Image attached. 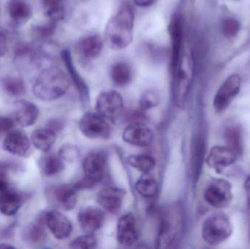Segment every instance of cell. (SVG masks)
<instances>
[{"label":"cell","instance_id":"obj_1","mask_svg":"<svg viewBox=\"0 0 250 249\" xmlns=\"http://www.w3.org/2000/svg\"><path fill=\"white\" fill-rule=\"evenodd\" d=\"M134 21L135 16L132 7L125 4L107 23L105 39L110 48L119 51L132 42Z\"/></svg>","mask_w":250,"mask_h":249},{"label":"cell","instance_id":"obj_2","mask_svg":"<svg viewBox=\"0 0 250 249\" xmlns=\"http://www.w3.org/2000/svg\"><path fill=\"white\" fill-rule=\"evenodd\" d=\"M184 228V216L179 204H170L163 208L160 215L157 246L168 249L179 243Z\"/></svg>","mask_w":250,"mask_h":249},{"label":"cell","instance_id":"obj_3","mask_svg":"<svg viewBox=\"0 0 250 249\" xmlns=\"http://www.w3.org/2000/svg\"><path fill=\"white\" fill-rule=\"evenodd\" d=\"M70 84V79L63 70L51 67L38 76L33 86V92L41 100H55L65 95Z\"/></svg>","mask_w":250,"mask_h":249},{"label":"cell","instance_id":"obj_4","mask_svg":"<svg viewBox=\"0 0 250 249\" xmlns=\"http://www.w3.org/2000/svg\"><path fill=\"white\" fill-rule=\"evenodd\" d=\"M194 76V60L190 51H183L177 68L172 73L173 96L179 107L185 105Z\"/></svg>","mask_w":250,"mask_h":249},{"label":"cell","instance_id":"obj_5","mask_svg":"<svg viewBox=\"0 0 250 249\" xmlns=\"http://www.w3.org/2000/svg\"><path fill=\"white\" fill-rule=\"evenodd\" d=\"M232 232L231 222L229 216L223 212L213 213L203 224V239L211 246L224 242L230 238Z\"/></svg>","mask_w":250,"mask_h":249},{"label":"cell","instance_id":"obj_6","mask_svg":"<svg viewBox=\"0 0 250 249\" xmlns=\"http://www.w3.org/2000/svg\"><path fill=\"white\" fill-rule=\"evenodd\" d=\"M96 112L108 121H115L123 114L124 101L117 91L109 90L101 92L97 98Z\"/></svg>","mask_w":250,"mask_h":249},{"label":"cell","instance_id":"obj_7","mask_svg":"<svg viewBox=\"0 0 250 249\" xmlns=\"http://www.w3.org/2000/svg\"><path fill=\"white\" fill-rule=\"evenodd\" d=\"M77 190L76 186L59 184L48 187L45 196L48 203L63 211L74 209L77 203Z\"/></svg>","mask_w":250,"mask_h":249},{"label":"cell","instance_id":"obj_8","mask_svg":"<svg viewBox=\"0 0 250 249\" xmlns=\"http://www.w3.org/2000/svg\"><path fill=\"white\" fill-rule=\"evenodd\" d=\"M79 129L88 138L107 139L111 135L108 120L97 112L85 114L79 121Z\"/></svg>","mask_w":250,"mask_h":249},{"label":"cell","instance_id":"obj_9","mask_svg":"<svg viewBox=\"0 0 250 249\" xmlns=\"http://www.w3.org/2000/svg\"><path fill=\"white\" fill-rule=\"evenodd\" d=\"M233 198L231 184L227 180H212L204 192V199L211 206L217 209L226 207Z\"/></svg>","mask_w":250,"mask_h":249},{"label":"cell","instance_id":"obj_10","mask_svg":"<svg viewBox=\"0 0 250 249\" xmlns=\"http://www.w3.org/2000/svg\"><path fill=\"white\" fill-rule=\"evenodd\" d=\"M242 86V77L239 74L229 76L220 86L214 98V109L217 113L226 111L239 95Z\"/></svg>","mask_w":250,"mask_h":249},{"label":"cell","instance_id":"obj_11","mask_svg":"<svg viewBox=\"0 0 250 249\" xmlns=\"http://www.w3.org/2000/svg\"><path fill=\"white\" fill-rule=\"evenodd\" d=\"M169 34L171 40L170 69L172 74L177 68L184 51V22L182 16L176 15L172 18L169 24Z\"/></svg>","mask_w":250,"mask_h":249},{"label":"cell","instance_id":"obj_12","mask_svg":"<svg viewBox=\"0 0 250 249\" xmlns=\"http://www.w3.org/2000/svg\"><path fill=\"white\" fill-rule=\"evenodd\" d=\"M106 154L104 152H91L83 162L85 179L91 184L99 182L104 178L106 166Z\"/></svg>","mask_w":250,"mask_h":249},{"label":"cell","instance_id":"obj_13","mask_svg":"<svg viewBox=\"0 0 250 249\" xmlns=\"http://www.w3.org/2000/svg\"><path fill=\"white\" fill-rule=\"evenodd\" d=\"M46 228L58 240H64L71 235L73 225L70 221L57 210H51L44 214Z\"/></svg>","mask_w":250,"mask_h":249},{"label":"cell","instance_id":"obj_14","mask_svg":"<svg viewBox=\"0 0 250 249\" xmlns=\"http://www.w3.org/2000/svg\"><path fill=\"white\" fill-rule=\"evenodd\" d=\"M123 140L125 143L138 147L150 146L154 139V134L149 127L142 123L129 124L123 131Z\"/></svg>","mask_w":250,"mask_h":249},{"label":"cell","instance_id":"obj_15","mask_svg":"<svg viewBox=\"0 0 250 249\" xmlns=\"http://www.w3.org/2000/svg\"><path fill=\"white\" fill-rule=\"evenodd\" d=\"M237 154L228 146H214L207 156V165L216 172H221L223 170L236 162Z\"/></svg>","mask_w":250,"mask_h":249},{"label":"cell","instance_id":"obj_16","mask_svg":"<svg viewBox=\"0 0 250 249\" xmlns=\"http://www.w3.org/2000/svg\"><path fill=\"white\" fill-rule=\"evenodd\" d=\"M117 238L121 245L129 247L138 239L136 222L131 213L121 216L117 223Z\"/></svg>","mask_w":250,"mask_h":249},{"label":"cell","instance_id":"obj_17","mask_svg":"<svg viewBox=\"0 0 250 249\" xmlns=\"http://www.w3.org/2000/svg\"><path fill=\"white\" fill-rule=\"evenodd\" d=\"M3 148L12 154L25 156L29 154L31 142L26 134L20 131H11L3 142Z\"/></svg>","mask_w":250,"mask_h":249},{"label":"cell","instance_id":"obj_18","mask_svg":"<svg viewBox=\"0 0 250 249\" xmlns=\"http://www.w3.org/2000/svg\"><path fill=\"white\" fill-rule=\"evenodd\" d=\"M78 221L81 228L87 233H92L101 229L104 222V215L98 208H83L79 211Z\"/></svg>","mask_w":250,"mask_h":249},{"label":"cell","instance_id":"obj_19","mask_svg":"<svg viewBox=\"0 0 250 249\" xmlns=\"http://www.w3.org/2000/svg\"><path fill=\"white\" fill-rule=\"evenodd\" d=\"M125 192L116 187H105L98 193V202L104 209L110 213L120 210L124 200Z\"/></svg>","mask_w":250,"mask_h":249},{"label":"cell","instance_id":"obj_20","mask_svg":"<svg viewBox=\"0 0 250 249\" xmlns=\"http://www.w3.org/2000/svg\"><path fill=\"white\" fill-rule=\"evenodd\" d=\"M61 54L63 62L68 72L70 78L73 80L75 86L77 89L78 92H79L81 99L83 102L86 103L89 100V89H88L86 82L83 80L80 73L78 72L76 67H75L70 51L68 50H63Z\"/></svg>","mask_w":250,"mask_h":249},{"label":"cell","instance_id":"obj_21","mask_svg":"<svg viewBox=\"0 0 250 249\" xmlns=\"http://www.w3.org/2000/svg\"><path fill=\"white\" fill-rule=\"evenodd\" d=\"M39 116V109L33 102L20 100L16 102L15 118L19 125L30 127L36 122Z\"/></svg>","mask_w":250,"mask_h":249},{"label":"cell","instance_id":"obj_22","mask_svg":"<svg viewBox=\"0 0 250 249\" xmlns=\"http://www.w3.org/2000/svg\"><path fill=\"white\" fill-rule=\"evenodd\" d=\"M23 203L21 195L11 187L0 192V212L4 216H13L19 211Z\"/></svg>","mask_w":250,"mask_h":249},{"label":"cell","instance_id":"obj_23","mask_svg":"<svg viewBox=\"0 0 250 249\" xmlns=\"http://www.w3.org/2000/svg\"><path fill=\"white\" fill-rule=\"evenodd\" d=\"M104 48L102 38L98 35H89L79 41L77 49L79 54L87 59L97 58Z\"/></svg>","mask_w":250,"mask_h":249},{"label":"cell","instance_id":"obj_24","mask_svg":"<svg viewBox=\"0 0 250 249\" xmlns=\"http://www.w3.org/2000/svg\"><path fill=\"white\" fill-rule=\"evenodd\" d=\"M60 155L48 153L40 159L39 166L41 172L45 176H53L60 173L64 169V162Z\"/></svg>","mask_w":250,"mask_h":249},{"label":"cell","instance_id":"obj_25","mask_svg":"<svg viewBox=\"0 0 250 249\" xmlns=\"http://www.w3.org/2000/svg\"><path fill=\"white\" fill-rule=\"evenodd\" d=\"M56 141L55 132L51 129H38L32 134V143L36 149L48 152Z\"/></svg>","mask_w":250,"mask_h":249},{"label":"cell","instance_id":"obj_26","mask_svg":"<svg viewBox=\"0 0 250 249\" xmlns=\"http://www.w3.org/2000/svg\"><path fill=\"white\" fill-rule=\"evenodd\" d=\"M10 17L16 23H26L32 16V10L24 0H10L8 4Z\"/></svg>","mask_w":250,"mask_h":249},{"label":"cell","instance_id":"obj_27","mask_svg":"<svg viewBox=\"0 0 250 249\" xmlns=\"http://www.w3.org/2000/svg\"><path fill=\"white\" fill-rule=\"evenodd\" d=\"M225 138L228 147L231 149L237 156H241L244 152V142L240 127L236 124L228 126L225 130Z\"/></svg>","mask_w":250,"mask_h":249},{"label":"cell","instance_id":"obj_28","mask_svg":"<svg viewBox=\"0 0 250 249\" xmlns=\"http://www.w3.org/2000/svg\"><path fill=\"white\" fill-rule=\"evenodd\" d=\"M130 66L124 61H119L113 64L111 69V77L116 86H125L132 80Z\"/></svg>","mask_w":250,"mask_h":249},{"label":"cell","instance_id":"obj_29","mask_svg":"<svg viewBox=\"0 0 250 249\" xmlns=\"http://www.w3.org/2000/svg\"><path fill=\"white\" fill-rule=\"evenodd\" d=\"M205 154V142L201 136L197 137L193 145L192 155V170L194 179L199 176Z\"/></svg>","mask_w":250,"mask_h":249},{"label":"cell","instance_id":"obj_30","mask_svg":"<svg viewBox=\"0 0 250 249\" xmlns=\"http://www.w3.org/2000/svg\"><path fill=\"white\" fill-rule=\"evenodd\" d=\"M135 188L142 197L151 198L157 194V181L149 173H144L137 181Z\"/></svg>","mask_w":250,"mask_h":249},{"label":"cell","instance_id":"obj_31","mask_svg":"<svg viewBox=\"0 0 250 249\" xmlns=\"http://www.w3.org/2000/svg\"><path fill=\"white\" fill-rule=\"evenodd\" d=\"M45 227L46 225L43 214L29 226V230L26 232V238L29 241L34 244H39L44 242L46 238Z\"/></svg>","mask_w":250,"mask_h":249},{"label":"cell","instance_id":"obj_32","mask_svg":"<svg viewBox=\"0 0 250 249\" xmlns=\"http://www.w3.org/2000/svg\"><path fill=\"white\" fill-rule=\"evenodd\" d=\"M127 161L129 165L143 173H149L155 166L154 158L148 155H132Z\"/></svg>","mask_w":250,"mask_h":249},{"label":"cell","instance_id":"obj_33","mask_svg":"<svg viewBox=\"0 0 250 249\" xmlns=\"http://www.w3.org/2000/svg\"><path fill=\"white\" fill-rule=\"evenodd\" d=\"M241 23L234 18L228 17L223 19L221 22V32L226 38H236L240 32Z\"/></svg>","mask_w":250,"mask_h":249},{"label":"cell","instance_id":"obj_34","mask_svg":"<svg viewBox=\"0 0 250 249\" xmlns=\"http://www.w3.org/2000/svg\"><path fill=\"white\" fill-rule=\"evenodd\" d=\"M46 9L48 17L54 20H61L64 18V11L63 8L62 0H42Z\"/></svg>","mask_w":250,"mask_h":249},{"label":"cell","instance_id":"obj_35","mask_svg":"<svg viewBox=\"0 0 250 249\" xmlns=\"http://www.w3.org/2000/svg\"><path fill=\"white\" fill-rule=\"evenodd\" d=\"M160 95L154 89H148L141 95L140 99V107L143 111L151 109L160 102Z\"/></svg>","mask_w":250,"mask_h":249},{"label":"cell","instance_id":"obj_36","mask_svg":"<svg viewBox=\"0 0 250 249\" xmlns=\"http://www.w3.org/2000/svg\"><path fill=\"white\" fill-rule=\"evenodd\" d=\"M4 87L6 92L13 96H19L23 95L25 92L24 83L21 79L16 77L6 79L4 83Z\"/></svg>","mask_w":250,"mask_h":249},{"label":"cell","instance_id":"obj_37","mask_svg":"<svg viewBox=\"0 0 250 249\" xmlns=\"http://www.w3.org/2000/svg\"><path fill=\"white\" fill-rule=\"evenodd\" d=\"M97 244V240L92 233L78 237L72 241L70 247L73 249H92L95 248Z\"/></svg>","mask_w":250,"mask_h":249},{"label":"cell","instance_id":"obj_38","mask_svg":"<svg viewBox=\"0 0 250 249\" xmlns=\"http://www.w3.org/2000/svg\"><path fill=\"white\" fill-rule=\"evenodd\" d=\"M59 155L63 160L72 162L79 156V150L73 145L66 144L60 149Z\"/></svg>","mask_w":250,"mask_h":249},{"label":"cell","instance_id":"obj_39","mask_svg":"<svg viewBox=\"0 0 250 249\" xmlns=\"http://www.w3.org/2000/svg\"><path fill=\"white\" fill-rule=\"evenodd\" d=\"M10 168L8 164L0 162V192L10 187L8 180V171Z\"/></svg>","mask_w":250,"mask_h":249},{"label":"cell","instance_id":"obj_40","mask_svg":"<svg viewBox=\"0 0 250 249\" xmlns=\"http://www.w3.org/2000/svg\"><path fill=\"white\" fill-rule=\"evenodd\" d=\"M7 51V38L5 35L0 32V57L4 56Z\"/></svg>","mask_w":250,"mask_h":249},{"label":"cell","instance_id":"obj_41","mask_svg":"<svg viewBox=\"0 0 250 249\" xmlns=\"http://www.w3.org/2000/svg\"><path fill=\"white\" fill-rule=\"evenodd\" d=\"M134 3L140 7H147L151 6L155 0H133Z\"/></svg>","mask_w":250,"mask_h":249},{"label":"cell","instance_id":"obj_42","mask_svg":"<svg viewBox=\"0 0 250 249\" xmlns=\"http://www.w3.org/2000/svg\"><path fill=\"white\" fill-rule=\"evenodd\" d=\"M245 189L246 191L247 199H248V205L250 209V176L247 178L245 183Z\"/></svg>","mask_w":250,"mask_h":249},{"label":"cell","instance_id":"obj_43","mask_svg":"<svg viewBox=\"0 0 250 249\" xmlns=\"http://www.w3.org/2000/svg\"><path fill=\"white\" fill-rule=\"evenodd\" d=\"M0 249H15V247L8 244H0Z\"/></svg>","mask_w":250,"mask_h":249},{"label":"cell","instance_id":"obj_44","mask_svg":"<svg viewBox=\"0 0 250 249\" xmlns=\"http://www.w3.org/2000/svg\"><path fill=\"white\" fill-rule=\"evenodd\" d=\"M233 1H238V0H233Z\"/></svg>","mask_w":250,"mask_h":249}]
</instances>
